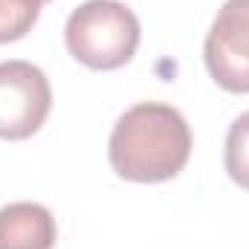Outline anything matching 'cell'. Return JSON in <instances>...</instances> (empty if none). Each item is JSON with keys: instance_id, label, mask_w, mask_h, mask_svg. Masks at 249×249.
Segmentation results:
<instances>
[{"instance_id": "cell-2", "label": "cell", "mask_w": 249, "mask_h": 249, "mask_svg": "<svg viewBox=\"0 0 249 249\" xmlns=\"http://www.w3.org/2000/svg\"><path fill=\"white\" fill-rule=\"evenodd\" d=\"M139 18L119 0H87L70 12L64 44L90 70H119L139 47Z\"/></svg>"}, {"instance_id": "cell-7", "label": "cell", "mask_w": 249, "mask_h": 249, "mask_svg": "<svg viewBox=\"0 0 249 249\" xmlns=\"http://www.w3.org/2000/svg\"><path fill=\"white\" fill-rule=\"evenodd\" d=\"M44 0H0V44L20 41L38 20Z\"/></svg>"}, {"instance_id": "cell-6", "label": "cell", "mask_w": 249, "mask_h": 249, "mask_svg": "<svg viewBox=\"0 0 249 249\" xmlns=\"http://www.w3.org/2000/svg\"><path fill=\"white\" fill-rule=\"evenodd\" d=\"M223 162H226V174L232 177V183L249 191V110L241 113L226 133Z\"/></svg>"}, {"instance_id": "cell-8", "label": "cell", "mask_w": 249, "mask_h": 249, "mask_svg": "<svg viewBox=\"0 0 249 249\" xmlns=\"http://www.w3.org/2000/svg\"><path fill=\"white\" fill-rule=\"evenodd\" d=\"M44 3H47V0H44Z\"/></svg>"}, {"instance_id": "cell-3", "label": "cell", "mask_w": 249, "mask_h": 249, "mask_svg": "<svg viewBox=\"0 0 249 249\" xmlns=\"http://www.w3.org/2000/svg\"><path fill=\"white\" fill-rule=\"evenodd\" d=\"M53 107V87L41 67L0 61V139H29Z\"/></svg>"}, {"instance_id": "cell-5", "label": "cell", "mask_w": 249, "mask_h": 249, "mask_svg": "<svg viewBox=\"0 0 249 249\" xmlns=\"http://www.w3.org/2000/svg\"><path fill=\"white\" fill-rule=\"evenodd\" d=\"M55 217L41 203H9L0 209V249H53Z\"/></svg>"}, {"instance_id": "cell-4", "label": "cell", "mask_w": 249, "mask_h": 249, "mask_svg": "<svg viewBox=\"0 0 249 249\" xmlns=\"http://www.w3.org/2000/svg\"><path fill=\"white\" fill-rule=\"evenodd\" d=\"M203 58L229 93H249V0H226L206 35Z\"/></svg>"}, {"instance_id": "cell-1", "label": "cell", "mask_w": 249, "mask_h": 249, "mask_svg": "<svg viewBox=\"0 0 249 249\" xmlns=\"http://www.w3.org/2000/svg\"><path fill=\"white\" fill-rule=\"evenodd\" d=\"M107 157L122 180L165 183L186 168L191 157V127L171 105L139 102L116 119Z\"/></svg>"}]
</instances>
